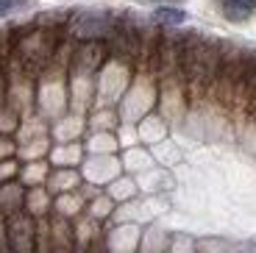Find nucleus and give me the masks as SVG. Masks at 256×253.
Masks as SVG:
<instances>
[{
	"instance_id": "nucleus-4",
	"label": "nucleus",
	"mask_w": 256,
	"mask_h": 253,
	"mask_svg": "<svg viewBox=\"0 0 256 253\" xmlns=\"http://www.w3.org/2000/svg\"><path fill=\"white\" fill-rule=\"evenodd\" d=\"M17 6H20V0H0V17H6V14H12Z\"/></svg>"
},
{
	"instance_id": "nucleus-1",
	"label": "nucleus",
	"mask_w": 256,
	"mask_h": 253,
	"mask_svg": "<svg viewBox=\"0 0 256 253\" xmlns=\"http://www.w3.org/2000/svg\"><path fill=\"white\" fill-rule=\"evenodd\" d=\"M72 28H76L78 34H84V36L103 34V31H109V17H106V14H81Z\"/></svg>"
},
{
	"instance_id": "nucleus-2",
	"label": "nucleus",
	"mask_w": 256,
	"mask_h": 253,
	"mask_svg": "<svg viewBox=\"0 0 256 253\" xmlns=\"http://www.w3.org/2000/svg\"><path fill=\"white\" fill-rule=\"evenodd\" d=\"M256 0H223V14L231 22H245L254 14Z\"/></svg>"
},
{
	"instance_id": "nucleus-3",
	"label": "nucleus",
	"mask_w": 256,
	"mask_h": 253,
	"mask_svg": "<svg viewBox=\"0 0 256 253\" xmlns=\"http://www.w3.org/2000/svg\"><path fill=\"white\" fill-rule=\"evenodd\" d=\"M154 20L159 22V26H167V28H176V26H181L186 20V14H184V8H173V6H162V8H156L154 12Z\"/></svg>"
}]
</instances>
